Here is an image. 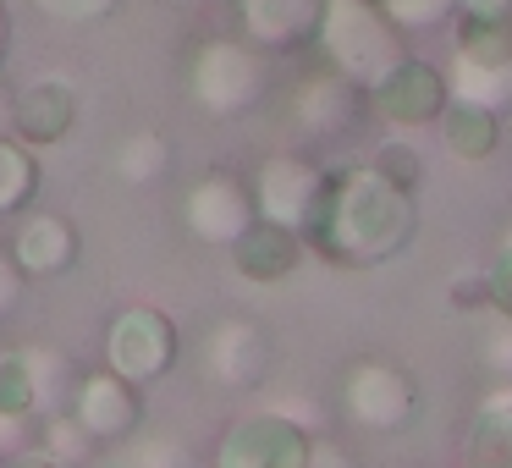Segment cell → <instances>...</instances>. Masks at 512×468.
Listing matches in <instances>:
<instances>
[{
	"label": "cell",
	"instance_id": "6da1fadb",
	"mask_svg": "<svg viewBox=\"0 0 512 468\" xmlns=\"http://www.w3.org/2000/svg\"><path fill=\"white\" fill-rule=\"evenodd\" d=\"M419 232V204L413 188L391 182L386 171L369 160V166H336L331 188L320 199V215L309 221L303 243L309 254H320L325 265L342 270H375L391 265L402 248Z\"/></svg>",
	"mask_w": 512,
	"mask_h": 468
},
{
	"label": "cell",
	"instance_id": "7a4b0ae2",
	"mask_svg": "<svg viewBox=\"0 0 512 468\" xmlns=\"http://www.w3.org/2000/svg\"><path fill=\"white\" fill-rule=\"evenodd\" d=\"M314 50L325 56V67L375 89L408 56V28L391 23V12L380 0H325V23H320Z\"/></svg>",
	"mask_w": 512,
	"mask_h": 468
},
{
	"label": "cell",
	"instance_id": "3957f363",
	"mask_svg": "<svg viewBox=\"0 0 512 468\" xmlns=\"http://www.w3.org/2000/svg\"><path fill=\"white\" fill-rule=\"evenodd\" d=\"M270 89L265 50L254 39H204L188 56V100L210 122H237L248 116Z\"/></svg>",
	"mask_w": 512,
	"mask_h": 468
},
{
	"label": "cell",
	"instance_id": "277c9868",
	"mask_svg": "<svg viewBox=\"0 0 512 468\" xmlns=\"http://www.w3.org/2000/svg\"><path fill=\"white\" fill-rule=\"evenodd\" d=\"M342 419L364 435H402L408 424H419L424 391L391 358H358L342 369Z\"/></svg>",
	"mask_w": 512,
	"mask_h": 468
},
{
	"label": "cell",
	"instance_id": "5b68a950",
	"mask_svg": "<svg viewBox=\"0 0 512 468\" xmlns=\"http://www.w3.org/2000/svg\"><path fill=\"white\" fill-rule=\"evenodd\" d=\"M182 358V336H177V320L155 303H127V309L111 314L105 325V364L116 375L138 380V386H155L177 369Z\"/></svg>",
	"mask_w": 512,
	"mask_h": 468
},
{
	"label": "cell",
	"instance_id": "8992f818",
	"mask_svg": "<svg viewBox=\"0 0 512 468\" xmlns=\"http://www.w3.org/2000/svg\"><path fill=\"white\" fill-rule=\"evenodd\" d=\"M309 452H314V435L292 413L259 408V413L232 419V430L215 446V463L221 468H309Z\"/></svg>",
	"mask_w": 512,
	"mask_h": 468
},
{
	"label": "cell",
	"instance_id": "52a82bcc",
	"mask_svg": "<svg viewBox=\"0 0 512 468\" xmlns=\"http://www.w3.org/2000/svg\"><path fill=\"white\" fill-rule=\"evenodd\" d=\"M292 116H298L303 138H314V144H342V138L364 133V122L375 116V94L364 83H353L347 72L325 67L292 89Z\"/></svg>",
	"mask_w": 512,
	"mask_h": 468
},
{
	"label": "cell",
	"instance_id": "ba28073f",
	"mask_svg": "<svg viewBox=\"0 0 512 468\" xmlns=\"http://www.w3.org/2000/svg\"><path fill=\"white\" fill-rule=\"evenodd\" d=\"M254 182H243L237 171H204L188 193H182V226L199 237L204 248H232L237 237L254 226Z\"/></svg>",
	"mask_w": 512,
	"mask_h": 468
},
{
	"label": "cell",
	"instance_id": "9c48e42d",
	"mask_svg": "<svg viewBox=\"0 0 512 468\" xmlns=\"http://www.w3.org/2000/svg\"><path fill=\"white\" fill-rule=\"evenodd\" d=\"M331 188V166L314 155H270L254 171V204L259 215L292 226V232H309V221L320 215V199Z\"/></svg>",
	"mask_w": 512,
	"mask_h": 468
},
{
	"label": "cell",
	"instance_id": "30bf717a",
	"mask_svg": "<svg viewBox=\"0 0 512 468\" xmlns=\"http://www.w3.org/2000/svg\"><path fill=\"white\" fill-rule=\"evenodd\" d=\"M369 94H375L380 122H391L397 133H413V127L441 122V111L452 105V78H446L435 61H419L408 50V56L397 61V72H391L386 83H375Z\"/></svg>",
	"mask_w": 512,
	"mask_h": 468
},
{
	"label": "cell",
	"instance_id": "8fae6325",
	"mask_svg": "<svg viewBox=\"0 0 512 468\" xmlns=\"http://www.w3.org/2000/svg\"><path fill=\"white\" fill-rule=\"evenodd\" d=\"M270 364H276V347H270V331L259 320H215L210 336H204V375L226 391H254L265 386Z\"/></svg>",
	"mask_w": 512,
	"mask_h": 468
},
{
	"label": "cell",
	"instance_id": "7c38bea8",
	"mask_svg": "<svg viewBox=\"0 0 512 468\" xmlns=\"http://www.w3.org/2000/svg\"><path fill=\"white\" fill-rule=\"evenodd\" d=\"M72 419L94 435V441H127L144 424V386L127 375L105 369H83L78 391H72Z\"/></svg>",
	"mask_w": 512,
	"mask_h": 468
},
{
	"label": "cell",
	"instance_id": "4fadbf2b",
	"mask_svg": "<svg viewBox=\"0 0 512 468\" xmlns=\"http://www.w3.org/2000/svg\"><path fill=\"white\" fill-rule=\"evenodd\" d=\"M243 39H254L265 56H292L320 39L325 0H232Z\"/></svg>",
	"mask_w": 512,
	"mask_h": 468
},
{
	"label": "cell",
	"instance_id": "5bb4252c",
	"mask_svg": "<svg viewBox=\"0 0 512 468\" xmlns=\"http://www.w3.org/2000/svg\"><path fill=\"white\" fill-rule=\"evenodd\" d=\"M12 254L28 270V281L67 276L83 259V232L61 210H23L17 215V232H12Z\"/></svg>",
	"mask_w": 512,
	"mask_h": 468
},
{
	"label": "cell",
	"instance_id": "9a60e30c",
	"mask_svg": "<svg viewBox=\"0 0 512 468\" xmlns=\"http://www.w3.org/2000/svg\"><path fill=\"white\" fill-rule=\"evenodd\" d=\"M303 254H309L303 232L270 221V215H254V226H248V232L237 237L232 248H226L232 270H237L243 281H254V287H276V281H287L292 270L303 265Z\"/></svg>",
	"mask_w": 512,
	"mask_h": 468
},
{
	"label": "cell",
	"instance_id": "2e32d148",
	"mask_svg": "<svg viewBox=\"0 0 512 468\" xmlns=\"http://www.w3.org/2000/svg\"><path fill=\"white\" fill-rule=\"evenodd\" d=\"M78 127V89L67 78H34L17 89L12 105V133L34 149H50Z\"/></svg>",
	"mask_w": 512,
	"mask_h": 468
},
{
	"label": "cell",
	"instance_id": "e0dca14e",
	"mask_svg": "<svg viewBox=\"0 0 512 468\" xmlns=\"http://www.w3.org/2000/svg\"><path fill=\"white\" fill-rule=\"evenodd\" d=\"M441 144L452 160H463V166H479V160H490L501 149V138H507V127H501V111H490V105H474V100H457L441 111Z\"/></svg>",
	"mask_w": 512,
	"mask_h": 468
},
{
	"label": "cell",
	"instance_id": "ac0fdd59",
	"mask_svg": "<svg viewBox=\"0 0 512 468\" xmlns=\"http://www.w3.org/2000/svg\"><path fill=\"white\" fill-rule=\"evenodd\" d=\"M452 94L457 100H474V105H490V111L512 116V61H485V56H463L452 50Z\"/></svg>",
	"mask_w": 512,
	"mask_h": 468
},
{
	"label": "cell",
	"instance_id": "d6986e66",
	"mask_svg": "<svg viewBox=\"0 0 512 468\" xmlns=\"http://www.w3.org/2000/svg\"><path fill=\"white\" fill-rule=\"evenodd\" d=\"M468 463L474 468H512V391H490L468 424Z\"/></svg>",
	"mask_w": 512,
	"mask_h": 468
},
{
	"label": "cell",
	"instance_id": "ffe728a7",
	"mask_svg": "<svg viewBox=\"0 0 512 468\" xmlns=\"http://www.w3.org/2000/svg\"><path fill=\"white\" fill-rule=\"evenodd\" d=\"M39 182H45L39 149L23 144L17 133H0V221L6 215H23L39 199Z\"/></svg>",
	"mask_w": 512,
	"mask_h": 468
},
{
	"label": "cell",
	"instance_id": "44dd1931",
	"mask_svg": "<svg viewBox=\"0 0 512 468\" xmlns=\"http://www.w3.org/2000/svg\"><path fill=\"white\" fill-rule=\"evenodd\" d=\"M452 50L485 56V61H512V12H457Z\"/></svg>",
	"mask_w": 512,
	"mask_h": 468
},
{
	"label": "cell",
	"instance_id": "7402d4cb",
	"mask_svg": "<svg viewBox=\"0 0 512 468\" xmlns=\"http://www.w3.org/2000/svg\"><path fill=\"white\" fill-rule=\"evenodd\" d=\"M28 364H34V386H39V419L72 408V391H78L83 369L61 347H28Z\"/></svg>",
	"mask_w": 512,
	"mask_h": 468
},
{
	"label": "cell",
	"instance_id": "603a6c76",
	"mask_svg": "<svg viewBox=\"0 0 512 468\" xmlns=\"http://www.w3.org/2000/svg\"><path fill=\"white\" fill-rule=\"evenodd\" d=\"M171 171V144L166 133H133L122 149H116V177L144 188V182H160Z\"/></svg>",
	"mask_w": 512,
	"mask_h": 468
},
{
	"label": "cell",
	"instance_id": "cb8c5ba5",
	"mask_svg": "<svg viewBox=\"0 0 512 468\" xmlns=\"http://www.w3.org/2000/svg\"><path fill=\"white\" fill-rule=\"evenodd\" d=\"M94 446H100V441H94V435L72 419V408L45 413V424H39V452L56 457V463H78V457L94 452Z\"/></svg>",
	"mask_w": 512,
	"mask_h": 468
},
{
	"label": "cell",
	"instance_id": "d4e9b609",
	"mask_svg": "<svg viewBox=\"0 0 512 468\" xmlns=\"http://www.w3.org/2000/svg\"><path fill=\"white\" fill-rule=\"evenodd\" d=\"M380 6H386L391 23L408 28V34H435V28H452L463 0H380Z\"/></svg>",
	"mask_w": 512,
	"mask_h": 468
},
{
	"label": "cell",
	"instance_id": "484cf974",
	"mask_svg": "<svg viewBox=\"0 0 512 468\" xmlns=\"http://www.w3.org/2000/svg\"><path fill=\"white\" fill-rule=\"evenodd\" d=\"M45 23H61V28H94L105 17L122 12V0H28Z\"/></svg>",
	"mask_w": 512,
	"mask_h": 468
},
{
	"label": "cell",
	"instance_id": "4316f807",
	"mask_svg": "<svg viewBox=\"0 0 512 468\" xmlns=\"http://www.w3.org/2000/svg\"><path fill=\"white\" fill-rule=\"evenodd\" d=\"M375 166L386 171L391 182H402V188L419 193V182H424V155H419V144H408V138H380V144H375Z\"/></svg>",
	"mask_w": 512,
	"mask_h": 468
},
{
	"label": "cell",
	"instance_id": "83f0119b",
	"mask_svg": "<svg viewBox=\"0 0 512 468\" xmlns=\"http://www.w3.org/2000/svg\"><path fill=\"white\" fill-rule=\"evenodd\" d=\"M485 281H490V309L512 320V237H501L496 254L485 259Z\"/></svg>",
	"mask_w": 512,
	"mask_h": 468
},
{
	"label": "cell",
	"instance_id": "f1b7e54d",
	"mask_svg": "<svg viewBox=\"0 0 512 468\" xmlns=\"http://www.w3.org/2000/svg\"><path fill=\"white\" fill-rule=\"evenodd\" d=\"M446 309H457V314H479V309H490L485 265H479V270H463V276L446 281Z\"/></svg>",
	"mask_w": 512,
	"mask_h": 468
},
{
	"label": "cell",
	"instance_id": "f546056e",
	"mask_svg": "<svg viewBox=\"0 0 512 468\" xmlns=\"http://www.w3.org/2000/svg\"><path fill=\"white\" fill-rule=\"evenodd\" d=\"M39 424L34 413H0V457H23L39 446Z\"/></svg>",
	"mask_w": 512,
	"mask_h": 468
},
{
	"label": "cell",
	"instance_id": "4dcf8cb0",
	"mask_svg": "<svg viewBox=\"0 0 512 468\" xmlns=\"http://www.w3.org/2000/svg\"><path fill=\"white\" fill-rule=\"evenodd\" d=\"M23 287H28V270L17 265L12 243H0V320H12V309L23 303Z\"/></svg>",
	"mask_w": 512,
	"mask_h": 468
},
{
	"label": "cell",
	"instance_id": "1f68e13d",
	"mask_svg": "<svg viewBox=\"0 0 512 468\" xmlns=\"http://www.w3.org/2000/svg\"><path fill=\"white\" fill-rule=\"evenodd\" d=\"M485 364L496 369V375L512 380V320H507V314H501V325L485 336Z\"/></svg>",
	"mask_w": 512,
	"mask_h": 468
},
{
	"label": "cell",
	"instance_id": "d6a6232c",
	"mask_svg": "<svg viewBox=\"0 0 512 468\" xmlns=\"http://www.w3.org/2000/svg\"><path fill=\"white\" fill-rule=\"evenodd\" d=\"M133 457L138 463H188V452L177 441H144V446H133Z\"/></svg>",
	"mask_w": 512,
	"mask_h": 468
},
{
	"label": "cell",
	"instance_id": "836d02e7",
	"mask_svg": "<svg viewBox=\"0 0 512 468\" xmlns=\"http://www.w3.org/2000/svg\"><path fill=\"white\" fill-rule=\"evenodd\" d=\"M12 105H17V89L0 78V133H12Z\"/></svg>",
	"mask_w": 512,
	"mask_h": 468
},
{
	"label": "cell",
	"instance_id": "e575fe53",
	"mask_svg": "<svg viewBox=\"0 0 512 468\" xmlns=\"http://www.w3.org/2000/svg\"><path fill=\"white\" fill-rule=\"evenodd\" d=\"M6 56H12V6L0 0V67H6Z\"/></svg>",
	"mask_w": 512,
	"mask_h": 468
},
{
	"label": "cell",
	"instance_id": "d590c367",
	"mask_svg": "<svg viewBox=\"0 0 512 468\" xmlns=\"http://www.w3.org/2000/svg\"><path fill=\"white\" fill-rule=\"evenodd\" d=\"M171 6H210V0H171Z\"/></svg>",
	"mask_w": 512,
	"mask_h": 468
},
{
	"label": "cell",
	"instance_id": "8d00e7d4",
	"mask_svg": "<svg viewBox=\"0 0 512 468\" xmlns=\"http://www.w3.org/2000/svg\"><path fill=\"white\" fill-rule=\"evenodd\" d=\"M0 353H6V342H0Z\"/></svg>",
	"mask_w": 512,
	"mask_h": 468
}]
</instances>
